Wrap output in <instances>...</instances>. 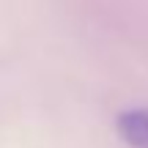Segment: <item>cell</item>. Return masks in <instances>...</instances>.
<instances>
[{"label":"cell","instance_id":"1","mask_svg":"<svg viewBox=\"0 0 148 148\" xmlns=\"http://www.w3.org/2000/svg\"><path fill=\"white\" fill-rule=\"evenodd\" d=\"M115 132L129 148H148V107H132L118 112Z\"/></svg>","mask_w":148,"mask_h":148}]
</instances>
